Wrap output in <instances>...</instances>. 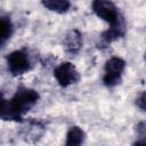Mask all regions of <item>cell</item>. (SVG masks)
Returning a JSON list of instances; mask_svg holds the SVG:
<instances>
[{
    "mask_svg": "<svg viewBox=\"0 0 146 146\" xmlns=\"http://www.w3.org/2000/svg\"><path fill=\"white\" fill-rule=\"evenodd\" d=\"M38 91L31 88L21 87L9 100L2 99L0 111L1 119L9 121H22L23 116L38 103Z\"/></svg>",
    "mask_w": 146,
    "mask_h": 146,
    "instance_id": "cell-1",
    "label": "cell"
},
{
    "mask_svg": "<svg viewBox=\"0 0 146 146\" xmlns=\"http://www.w3.org/2000/svg\"><path fill=\"white\" fill-rule=\"evenodd\" d=\"M91 8L97 17L108 23L111 26L100 35L105 42L108 43L123 36L125 32V23L119 11V8L112 0H94Z\"/></svg>",
    "mask_w": 146,
    "mask_h": 146,
    "instance_id": "cell-2",
    "label": "cell"
},
{
    "mask_svg": "<svg viewBox=\"0 0 146 146\" xmlns=\"http://www.w3.org/2000/svg\"><path fill=\"white\" fill-rule=\"evenodd\" d=\"M125 68V62L120 57H111L105 63V74L103 76V83L106 87H115L121 81V76Z\"/></svg>",
    "mask_w": 146,
    "mask_h": 146,
    "instance_id": "cell-3",
    "label": "cell"
},
{
    "mask_svg": "<svg viewBox=\"0 0 146 146\" xmlns=\"http://www.w3.org/2000/svg\"><path fill=\"white\" fill-rule=\"evenodd\" d=\"M7 67L13 75H21L32 68V63L29 54L21 49L14 50L7 56Z\"/></svg>",
    "mask_w": 146,
    "mask_h": 146,
    "instance_id": "cell-4",
    "label": "cell"
},
{
    "mask_svg": "<svg viewBox=\"0 0 146 146\" xmlns=\"http://www.w3.org/2000/svg\"><path fill=\"white\" fill-rule=\"evenodd\" d=\"M54 76L57 80L58 84L64 88L71 84H75L80 80V74L76 67L70 62H64L56 66L54 70Z\"/></svg>",
    "mask_w": 146,
    "mask_h": 146,
    "instance_id": "cell-5",
    "label": "cell"
},
{
    "mask_svg": "<svg viewBox=\"0 0 146 146\" xmlns=\"http://www.w3.org/2000/svg\"><path fill=\"white\" fill-rule=\"evenodd\" d=\"M63 44H64V49L68 54H76L82 47V35H81V33L76 29L71 30L65 35Z\"/></svg>",
    "mask_w": 146,
    "mask_h": 146,
    "instance_id": "cell-6",
    "label": "cell"
},
{
    "mask_svg": "<svg viewBox=\"0 0 146 146\" xmlns=\"http://www.w3.org/2000/svg\"><path fill=\"white\" fill-rule=\"evenodd\" d=\"M41 3L46 9L57 14H64L71 7V0H41Z\"/></svg>",
    "mask_w": 146,
    "mask_h": 146,
    "instance_id": "cell-7",
    "label": "cell"
},
{
    "mask_svg": "<svg viewBox=\"0 0 146 146\" xmlns=\"http://www.w3.org/2000/svg\"><path fill=\"white\" fill-rule=\"evenodd\" d=\"M84 131L74 125V127H71L66 133V141L65 144L68 145V146H78V145H81L83 141H84Z\"/></svg>",
    "mask_w": 146,
    "mask_h": 146,
    "instance_id": "cell-8",
    "label": "cell"
},
{
    "mask_svg": "<svg viewBox=\"0 0 146 146\" xmlns=\"http://www.w3.org/2000/svg\"><path fill=\"white\" fill-rule=\"evenodd\" d=\"M0 29H1V46L6 43V41L13 34V23L8 16H2L0 21Z\"/></svg>",
    "mask_w": 146,
    "mask_h": 146,
    "instance_id": "cell-9",
    "label": "cell"
},
{
    "mask_svg": "<svg viewBox=\"0 0 146 146\" xmlns=\"http://www.w3.org/2000/svg\"><path fill=\"white\" fill-rule=\"evenodd\" d=\"M136 105L141 111L146 112V91H143L136 99Z\"/></svg>",
    "mask_w": 146,
    "mask_h": 146,
    "instance_id": "cell-10",
    "label": "cell"
},
{
    "mask_svg": "<svg viewBox=\"0 0 146 146\" xmlns=\"http://www.w3.org/2000/svg\"><path fill=\"white\" fill-rule=\"evenodd\" d=\"M137 135L139 138H144L146 140V122H141L137 125Z\"/></svg>",
    "mask_w": 146,
    "mask_h": 146,
    "instance_id": "cell-11",
    "label": "cell"
},
{
    "mask_svg": "<svg viewBox=\"0 0 146 146\" xmlns=\"http://www.w3.org/2000/svg\"><path fill=\"white\" fill-rule=\"evenodd\" d=\"M144 58H145V62H146V52H145V56H144Z\"/></svg>",
    "mask_w": 146,
    "mask_h": 146,
    "instance_id": "cell-12",
    "label": "cell"
}]
</instances>
